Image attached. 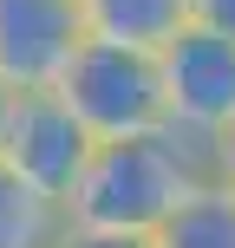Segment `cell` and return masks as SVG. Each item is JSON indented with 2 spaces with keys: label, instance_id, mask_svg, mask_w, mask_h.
<instances>
[{
  "label": "cell",
  "instance_id": "6da1fadb",
  "mask_svg": "<svg viewBox=\"0 0 235 248\" xmlns=\"http://www.w3.org/2000/svg\"><path fill=\"white\" fill-rule=\"evenodd\" d=\"M209 176H216V150L189 144L183 131L131 137V144H98L85 183L72 189V202H65V222H72L78 235L150 242L176 216V202H183L196 183H209Z\"/></svg>",
  "mask_w": 235,
  "mask_h": 248
},
{
  "label": "cell",
  "instance_id": "7a4b0ae2",
  "mask_svg": "<svg viewBox=\"0 0 235 248\" xmlns=\"http://www.w3.org/2000/svg\"><path fill=\"white\" fill-rule=\"evenodd\" d=\"M59 98L72 105V118L92 131V144H131V137L170 131L157 52H137V46L85 39L78 59L65 65V78H59Z\"/></svg>",
  "mask_w": 235,
  "mask_h": 248
},
{
  "label": "cell",
  "instance_id": "3957f363",
  "mask_svg": "<svg viewBox=\"0 0 235 248\" xmlns=\"http://www.w3.org/2000/svg\"><path fill=\"white\" fill-rule=\"evenodd\" d=\"M157 72L170 131H183L203 150H222L235 137V39L209 26H183L157 52Z\"/></svg>",
  "mask_w": 235,
  "mask_h": 248
},
{
  "label": "cell",
  "instance_id": "277c9868",
  "mask_svg": "<svg viewBox=\"0 0 235 248\" xmlns=\"http://www.w3.org/2000/svg\"><path fill=\"white\" fill-rule=\"evenodd\" d=\"M92 131L72 118V105L59 98V92H20L13 98V124H7V170L20 176V183H33L39 196H52L65 209L72 202V189L85 183L92 170Z\"/></svg>",
  "mask_w": 235,
  "mask_h": 248
},
{
  "label": "cell",
  "instance_id": "5b68a950",
  "mask_svg": "<svg viewBox=\"0 0 235 248\" xmlns=\"http://www.w3.org/2000/svg\"><path fill=\"white\" fill-rule=\"evenodd\" d=\"M92 39L78 0H0V85L20 92H59L65 65Z\"/></svg>",
  "mask_w": 235,
  "mask_h": 248
},
{
  "label": "cell",
  "instance_id": "8992f818",
  "mask_svg": "<svg viewBox=\"0 0 235 248\" xmlns=\"http://www.w3.org/2000/svg\"><path fill=\"white\" fill-rule=\"evenodd\" d=\"M78 7H85L92 39L137 46V52H163L183 26H196L189 0H78Z\"/></svg>",
  "mask_w": 235,
  "mask_h": 248
},
{
  "label": "cell",
  "instance_id": "52a82bcc",
  "mask_svg": "<svg viewBox=\"0 0 235 248\" xmlns=\"http://www.w3.org/2000/svg\"><path fill=\"white\" fill-rule=\"evenodd\" d=\"M150 248H235V183L229 176L196 183L176 202V216L150 235Z\"/></svg>",
  "mask_w": 235,
  "mask_h": 248
},
{
  "label": "cell",
  "instance_id": "ba28073f",
  "mask_svg": "<svg viewBox=\"0 0 235 248\" xmlns=\"http://www.w3.org/2000/svg\"><path fill=\"white\" fill-rule=\"evenodd\" d=\"M65 235H72L65 209L0 163V248H65Z\"/></svg>",
  "mask_w": 235,
  "mask_h": 248
},
{
  "label": "cell",
  "instance_id": "9c48e42d",
  "mask_svg": "<svg viewBox=\"0 0 235 248\" xmlns=\"http://www.w3.org/2000/svg\"><path fill=\"white\" fill-rule=\"evenodd\" d=\"M189 13H196V26H209V33H229V39H235V0H189Z\"/></svg>",
  "mask_w": 235,
  "mask_h": 248
},
{
  "label": "cell",
  "instance_id": "30bf717a",
  "mask_svg": "<svg viewBox=\"0 0 235 248\" xmlns=\"http://www.w3.org/2000/svg\"><path fill=\"white\" fill-rule=\"evenodd\" d=\"M65 248H150V242H131V235H65Z\"/></svg>",
  "mask_w": 235,
  "mask_h": 248
},
{
  "label": "cell",
  "instance_id": "8fae6325",
  "mask_svg": "<svg viewBox=\"0 0 235 248\" xmlns=\"http://www.w3.org/2000/svg\"><path fill=\"white\" fill-rule=\"evenodd\" d=\"M7 124H13V92L0 85V157H7Z\"/></svg>",
  "mask_w": 235,
  "mask_h": 248
},
{
  "label": "cell",
  "instance_id": "7c38bea8",
  "mask_svg": "<svg viewBox=\"0 0 235 248\" xmlns=\"http://www.w3.org/2000/svg\"><path fill=\"white\" fill-rule=\"evenodd\" d=\"M216 176H229V183H235V137H229L222 150H216Z\"/></svg>",
  "mask_w": 235,
  "mask_h": 248
}]
</instances>
